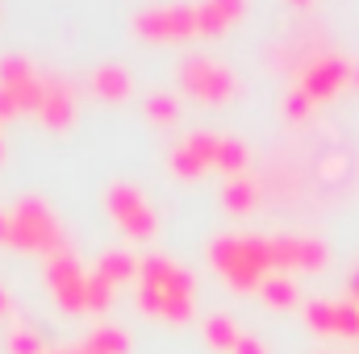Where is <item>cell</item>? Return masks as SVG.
<instances>
[{
    "mask_svg": "<svg viewBox=\"0 0 359 354\" xmlns=\"http://www.w3.org/2000/svg\"><path fill=\"white\" fill-rule=\"evenodd\" d=\"M121 351H126V338L113 334V330H104V334L92 338V354H121Z\"/></svg>",
    "mask_w": 359,
    "mask_h": 354,
    "instance_id": "cell-1",
    "label": "cell"
},
{
    "mask_svg": "<svg viewBox=\"0 0 359 354\" xmlns=\"http://www.w3.org/2000/svg\"><path fill=\"white\" fill-rule=\"evenodd\" d=\"M209 338H213V346H222V351L234 346V330H230L226 321H213V325H209Z\"/></svg>",
    "mask_w": 359,
    "mask_h": 354,
    "instance_id": "cell-2",
    "label": "cell"
},
{
    "mask_svg": "<svg viewBox=\"0 0 359 354\" xmlns=\"http://www.w3.org/2000/svg\"><path fill=\"white\" fill-rule=\"evenodd\" d=\"M238 354H264L255 342H238Z\"/></svg>",
    "mask_w": 359,
    "mask_h": 354,
    "instance_id": "cell-3",
    "label": "cell"
}]
</instances>
